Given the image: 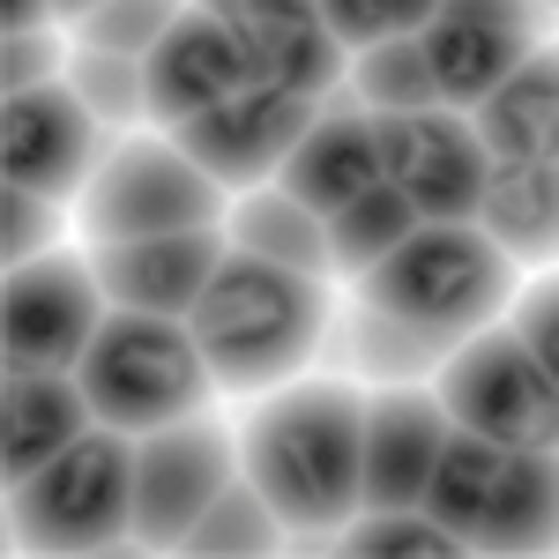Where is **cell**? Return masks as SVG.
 <instances>
[{"label":"cell","instance_id":"cell-1","mask_svg":"<svg viewBox=\"0 0 559 559\" xmlns=\"http://www.w3.org/2000/svg\"><path fill=\"white\" fill-rule=\"evenodd\" d=\"M247 477L299 537H336L366 508V395L344 381H306L261 403L247 440Z\"/></svg>","mask_w":559,"mask_h":559},{"label":"cell","instance_id":"cell-2","mask_svg":"<svg viewBox=\"0 0 559 559\" xmlns=\"http://www.w3.org/2000/svg\"><path fill=\"white\" fill-rule=\"evenodd\" d=\"M321 321H329L321 276H299L284 261L239 254V247L224 254L202 306L187 313V329H194V344L210 358L216 388H239V395L292 381L313 358V344H321Z\"/></svg>","mask_w":559,"mask_h":559},{"label":"cell","instance_id":"cell-3","mask_svg":"<svg viewBox=\"0 0 559 559\" xmlns=\"http://www.w3.org/2000/svg\"><path fill=\"white\" fill-rule=\"evenodd\" d=\"M358 284H366V306H381L395 321H411L418 336L455 350L463 336L492 329L500 306L515 299V261L500 254L477 224H418Z\"/></svg>","mask_w":559,"mask_h":559},{"label":"cell","instance_id":"cell-4","mask_svg":"<svg viewBox=\"0 0 559 559\" xmlns=\"http://www.w3.org/2000/svg\"><path fill=\"white\" fill-rule=\"evenodd\" d=\"M75 381H83L90 411H97L105 426L157 432V426H173V418H194V411L210 403L216 373H210V358H202L194 329H187L179 313L112 306L105 329L90 336Z\"/></svg>","mask_w":559,"mask_h":559},{"label":"cell","instance_id":"cell-5","mask_svg":"<svg viewBox=\"0 0 559 559\" xmlns=\"http://www.w3.org/2000/svg\"><path fill=\"white\" fill-rule=\"evenodd\" d=\"M134 530V432L97 426L15 485V537L38 552H105Z\"/></svg>","mask_w":559,"mask_h":559},{"label":"cell","instance_id":"cell-6","mask_svg":"<svg viewBox=\"0 0 559 559\" xmlns=\"http://www.w3.org/2000/svg\"><path fill=\"white\" fill-rule=\"evenodd\" d=\"M440 403L463 432H485L500 448H559V381L515 336V321L477 329L440 358Z\"/></svg>","mask_w":559,"mask_h":559},{"label":"cell","instance_id":"cell-7","mask_svg":"<svg viewBox=\"0 0 559 559\" xmlns=\"http://www.w3.org/2000/svg\"><path fill=\"white\" fill-rule=\"evenodd\" d=\"M105 284L90 254H38L8 269L0 292V358L8 373H75L90 336L105 329Z\"/></svg>","mask_w":559,"mask_h":559},{"label":"cell","instance_id":"cell-8","mask_svg":"<svg viewBox=\"0 0 559 559\" xmlns=\"http://www.w3.org/2000/svg\"><path fill=\"white\" fill-rule=\"evenodd\" d=\"M224 194L179 142H120L83 187L90 239H150V231H194L224 216Z\"/></svg>","mask_w":559,"mask_h":559},{"label":"cell","instance_id":"cell-9","mask_svg":"<svg viewBox=\"0 0 559 559\" xmlns=\"http://www.w3.org/2000/svg\"><path fill=\"white\" fill-rule=\"evenodd\" d=\"M373 134H381V179L403 187L411 210L426 216V224H477L492 157H485L477 128L455 105L388 112V120H373Z\"/></svg>","mask_w":559,"mask_h":559},{"label":"cell","instance_id":"cell-10","mask_svg":"<svg viewBox=\"0 0 559 559\" xmlns=\"http://www.w3.org/2000/svg\"><path fill=\"white\" fill-rule=\"evenodd\" d=\"M239 477L231 432L202 411L157 432H134V537L142 545H187V530L210 515V500Z\"/></svg>","mask_w":559,"mask_h":559},{"label":"cell","instance_id":"cell-11","mask_svg":"<svg viewBox=\"0 0 559 559\" xmlns=\"http://www.w3.org/2000/svg\"><path fill=\"white\" fill-rule=\"evenodd\" d=\"M545 15L552 8H537V0H440V15L418 31L432 83H440V105L477 112L545 45Z\"/></svg>","mask_w":559,"mask_h":559},{"label":"cell","instance_id":"cell-12","mask_svg":"<svg viewBox=\"0 0 559 559\" xmlns=\"http://www.w3.org/2000/svg\"><path fill=\"white\" fill-rule=\"evenodd\" d=\"M321 120L313 97H292L276 83H247L239 97H224L210 112L179 120L173 142L216 179V187H261V179L284 173V157L299 150V134Z\"/></svg>","mask_w":559,"mask_h":559},{"label":"cell","instance_id":"cell-13","mask_svg":"<svg viewBox=\"0 0 559 559\" xmlns=\"http://www.w3.org/2000/svg\"><path fill=\"white\" fill-rule=\"evenodd\" d=\"M105 120L90 112L75 83H38V90H8V112H0V173L8 187H31V194H83L90 173L105 165Z\"/></svg>","mask_w":559,"mask_h":559},{"label":"cell","instance_id":"cell-14","mask_svg":"<svg viewBox=\"0 0 559 559\" xmlns=\"http://www.w3.org/2000/svg\"><path fill=\"white\" fill-rule=\"evenodd\" d=\"M231 38L247 45L254 83H276L292 97H336V83L350 75V45L321 23L313 0H202Z\"/></svg>","mask_w":559,"mask_h":559},{"label":"cell","instance_id":"cell-15","mask_svg":"<svg viewBox=\"0 0 559 559\" xmlns=\"http://www.w3.org/2000/svg\"><path fill=\"white\" fill-rule=\"evenodd\" d=\"M224 254H231V239L216 224L150 231V239H90V269H97L105 299L134 306V313H179V321L202 306Z\"/></svg>","mask_w":559,"mask_h":559},{"label":"cell","instance_id":"cell-16","mask_svg":"<svg viewBox=\"0 0 559 559\" xmlns=\"http://www.w3.org/2000/svg\"><path fill=\"white\" fill-rule=\"evenodd\" d=\"M142 75H150V120L179 128V120L210 112L224 97H239L254 83V60H247V45L231 38L202 0H187V15L157 38V52L142 60Z\"/></svg>","mask_w":559,"mask_h":559},{"label":"cell","instance_id":"cell-17","mask_svg":"<svg viewBox=\"0 0 559 559\" xmlns=\"http://www.w3.org/2000/svg\"><path fill=\"white\" fill-rule=\"evenodd\" d=\"M448 426L455 418L440 395H418V388L366 395V508H426Z\"/></svg>","mask_w":559,"mask_h":559},{"label":"cell","instance_id":"cell-18","mask_svg":"<svg viewBox=\"0 0 559 559\" xmlns=\"http://www.w3.org/2000/svg\"><path fill=\"white\" fill-rule=\"evenodd\" d=\"M90 426H97V411H90L75 373H8V395H0V471H8V485L38 477Z\"/></svg>","mask_w":559,"mask_h":559},{"label":"cell","instance_id":"cell-19","mask_svg":"<svg viewBox=\"0 0 559 559\" xmlns=\"http://www.w3.org/2000/svg\"><path fill=\"white\" fill-rule=\"evenodd\" d=\"M276 187H292L313 216L350 210L366 187H381V134H373V112H329L299 134V150L284 157Z\"/></svg>","mask_w":559,"mask_h":559},{"label":"cell","instance_id":"cell-20","mask_svg":"<svg viewBox=\"0 0 559 559\" xmlns=\"http://www.w3.org/2000/svg\"><path fill=\"white\" fill-rule=\"evenodd\" d=\"M471 128L492 165H552L559 157V45H537L471 112Z\"/></svg>","mask_w":559,"mask_h":559},{"label":"cell","instance_id":"cell-21","mask_svg":"<svg viewBox=\"0 0 559 559\" xmlns=\"http://www.w3.org/2000/svg\"><path fill=\"white\" fill-rule=\"evenodd\" d=\"M477 231L508 261L552 269L559 261V157L552 165H492L485 202H477Z\"/></svg>","mask_w":559,"mask_h":559},{"label":"cell","instance_id":"cell-22","mask_svg":"<svg viewBox=\"0 0 559 559\" xmlns=\"http://www.w3.org/2000/svg\"><path fill=\"white\" fill-rule=\"evenodd\" d=\"M477 552H545L559 545V448H508L500 492L471 537Z\"/></svg>","mask_w":559,"mask_h":559},{"label":"cell","instance_id":"cell-23","mask_svg":"<svg viewBox=\"0 0 559 559\" xmlns=\"http://www.w3.org/2000/svg\"><path fill=\"white\" fill-rule=\"evenodd\" d=\"M231 247L261 261H284L299 276H329V216H313L292 187H254L239 210H231Z\"/></svg>","mask_w":559,"mask_h":559},{"label":"cell","instance_id":"cell-24","mask_svg":"<svg viewBox=\"0 0 559 559\" xmlns=\"http://www.w3.org/2000/svg\"><path fill=\"white\" fill-rule=\"evenodd\" d=\"M500 471H508V448H500V440L448 426L440 463H432V485H426V515H440L463 545H471L485 508H492V492H500Z\"/></svg>","mask_w":559,"mask_h":559},{"label":"cell","instance_id":"cell-25","mask_svg":"<svg viewBox=\"0 0 559 559\" xmlns=\"http://www.w3.org/2000/svg\"><path fill=\"white\" fill-rule=\"evenodd\" d=\"M426 216L411 210V194L403 187H366L350 210H336L329 216V276H373L411 231H418Z\"/></svg>","mask_w":559,"mask_h":559},{"label":"cell","instance_id":"cell-26","mask_svg":"<svg viewBox=\"0 0 559 559\" xmlns=\"http://www.w3.org/2000/svg\"><path fill=\"white\" fill-rule=\"evenodd\" d=\"M350 90H358V105L373 120L440 105V83H432V60L418 38H381V45H366V52H350Z\"/></svg>","mask_w":559,"mask_h":559},{"label":"cell","instance_id":"cell-27","mask_svg":"<svg viewBox=\"0 0 559 559\" xmlns=\"http://www.w3.org/2000/svg\"><path fill=\"white\" fill-rule=\"evenodd\" d=\"M336 552H358V559H448V552H471L455 530L440 515H426V508H366V515H350L344 530H336Z\"/></svg>","mask_w":559,"mask_h":559},{"label":"cell","instance_id":"cell-28","mask_svg":"<svg viewBox=\"0 0 559 559\" xmlns=\"http://www.w3.org/2000/svg\"><path fill=\"white\" fill-rule=\"evenodd\" d=\"M276 530H284V515L261 500L254 477L239 471L210 500V515L187 530V552H269V545H276Z\"/></svg>","mask_w":559,"mask_h":559},{"label":"cell","instance_id":"cell-29","mask_svg":"<svg viewBox=\"0 0 559 559\" xmlns=\"http://www.w3.org/2000/svg\"><path fill=\"white\" fill-rule=\"evenodd\" d=\"M68 83H75V97H83L105 128H128L134 112H150V75H142V60H128V52L83 45V52L68 60Z\"/></svg>","mask_w":559,"mask_h":559},{"label":"cell","instance_id":"cell-30","mask_svg":"<svg viewBox=\"0 0 559 559\" xmlns=\"http://www.w3.org/2000/svg\"><path fill=\"white\" fill-rule=\"evenodd\" d=\"M187 15V0H105L97 15L83 23V45L97 52H128V60H150L157 38Z\"/></svg>","mask_w":559,"mask_h":559},{"label":"cell","instance_id":"cell-31","mask_svg":"<svg viewBox=\"0 0 559 559\" xmlns=\"http://www.w3.org/2000/svg\"><path fill=\"white\" fill-rule=\"evenodd\" d=\"M350 336H358V358H366L373 373H426V366L448 358V344L418 336L411 321H395V313H381V306H358Z\"/></svg>","mask_w":559,"mask_h":559},{"label":"cell","instance_id":"cell-32","mask_svg":"<svg viewBox=\"0 0 559 559\" xmlns=\"http://www.w3.org/2000/svg\"><path fill=\"white\" fill-rule=\"evenodd\" d=\"M52 231H60V202H52V194H31V187H8V194H0V239H8V269H15V261L52 254Z\"/></svg>","mask_w":559,"mask_h":559},{"label":"cell","instance_id":"cell-33","mask_svg":"<svg viewBox=\"0 0 559 559\" xmlns=\"http://www.w3.org/2000/svg\"><path fill=\"white\" fill-rule=\"evenodd\" d=\"M515 336L530 350H537V366L559 381V269L545 276V284H530L522 292V306H515Z\"/></svg>","mask_w":559,"mask_h":559},{"label":"cell","instance_id":"cell-34","mask_svg":"<svg viewBox=\"0 0 559 559\" xmlns=\"http://www.w3.org/2000/svg\"><path fill=\"white\" fill-rule=\"evenodd\" d=\"M313 8H321V23H329L350 52L395 38V0H313Z\"/></svg>","mask_w":559,"mask_h":559},{"label":"cell","instance_id":"cell-35","mask_svg":"<svg viewBox=\"0 0 559 559\" xmlns=\"http://www.w3.org/2000/svg\"><path fill=\"white\" fill-rule=\"evenodd\" d=\"M52 68H60V45H52V31H8V68H0V83H8V90L52 83Z\"/></svg>","mask_w":559,"mask_h":559},{"label":"cell","instance_id":"cell-36","mask_svg":"<svg viewBox=\"0 0 559 559\" xmlns=\"http://www.w3.org/2000/svg\"><path fill=\"white\" fill-rule=\"evenodd\" d=\"M0 23H8V31H45V23H60V15H52V0H8Z\"/></svg>","mask_w":559,"mask_h":559},{"label":"cell","instance_id":"cell-37","mask_svg":"<svg viewBox=\"0 0 559 559\" xmlns=\"http://www.w3.org/2000/svg\"><path fill=\"white\" fill-rule=\"evenodd\" d=\"M432 15H440V0H395V38H418Z\"/></svg>","mask_w":559,"mask_h":559},{"label":"cell","instance_id":"cell-38","mask_svg":"<svg viewBox=\"0 0 559 559\" xmlns=\"http://www.w3.org/2000/svg\"><path fill=\"white\" fill-rule=\"evenodd\" d=\"M97 8H105V0H52V15H60V23H75V31H83Z\"/></svg>","mask_w":559,"mask_h":559},{"label":"cell","instance_id":"cell-39","mask_svg":"<svg viewBox=\"0 0 559 559\" xmlns=\"http://www.w3.org/2000/svg\"><path fill=\"white\" fill-rule=\"evenodd\" d=\"M537 8H559V0H537Z\"/></svg>","mask_w":559,"mask_h":559}]
</instances>
